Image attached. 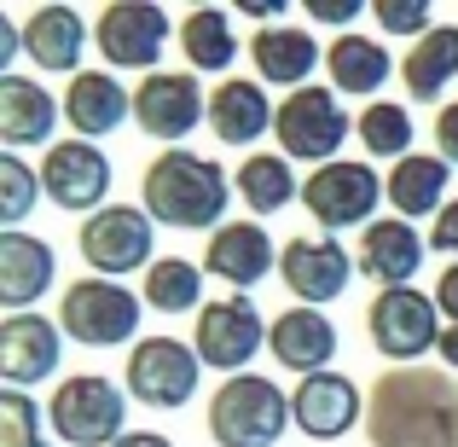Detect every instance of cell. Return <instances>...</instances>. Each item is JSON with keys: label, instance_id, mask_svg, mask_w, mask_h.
<instances>
[{"label": "cell", "instance_id": "obj_1", "mask_svg": "<svg viewBox=\"0 0 458 447\" xmlns=\"http://www.w3.org/2000/svg\"><path fill=\"white\" fill-rule=\"evenodd\" d=\"M140 198H146V215L157 227H174V233H221L226 203H233V175L215 157L174 146L146 168Z\"/></svg>", "mask_w": 458, "mask_h": 447}, {"label": "cell", "instance_id": "obj_2", "mask_svg": "<svg viewBox=\"0 0 458 447\" xmlns=\"http://www.w3.org/2000/svg\"><path fill=\"white\" fill-rule=\"evenodd\" d=\"M377 447H458V390L436 372H389L371 390Z\"/></svg>", "mask_w": 458, "mask_h": 447}, {"label": "cell", "instance_id": "obj_3", "mask_svg": "<svg viewBox=\"0 0 458 447\" xmlns=\"http://www.w3.org/2000/svg\"><path fill=\"white\" fill-rule=\"evenodd\" d=\"M296 425L291 395L261 372H238L209 395V436L215 447H273Z\"/></svg>", "mask_w": 458, "mask_h": 447}, {"label": "cell", "instance_id": "obj_4", "mask_svg": "<svg viewBox=\"0 0 458 447\" xmlns=\"http://www.w3.org/2000/svg\"><path fill=\"white\" fill-rule=\"evenodd\" d=\"M47 418H53L58 442H70V447H116L128 436V395H123V383L99 378V372H81V378H64L53 390Z\"/></svg>", "mask_w": 458, "mask_h": 447}, {"label": "cell", "instance_id": "obj_5", "mask_svg": "<svg viewBox=\"0 0 458 447\" xmlns=\"http://www.w3.org/2000/svg\"><path fill=\"white\" fill-rule=\"evenodd\" d=\"M76 250L99 279L116 273H151V250H157V221L146 215V203H105L99 215L76 227Z\"/></svg>", "mask_w": 458, "mask_h": 447}, {"label": "cell", "instance_id": "obj_6", "mask_svg": "<svg viewBox=\"0 0 458 447\" xmlns=\"http://www.w3.org/2000/svg\"><path fill=\"white\" fill-rule=\"evenodd\" d=\"M58 325H64V337H76L88 348H123L140 331V297L123 279L88 273V279H76L64 291V302H58Z\"/></svg>", "mask_w": 458, "mask_h": 447}, {"label": "cell", "instance_id": "obj_7", "mask_svg": "<svg viewBox=\"0 0 458 447\" xmlns=\"http://www.w3.org/2000/svg\"><path fill=\"white\" fill-rule=\"evenodd\" d=\"M273 134H279V151L291 157V163H319L325 168V163H336V151L354 134V123H348L336 88H296V93L279 99Z\"/></svg>", "mask_w": 458, "mask_h": 447}, {"label": "cell", "instance_id": "obj_8", "mask_svg": "<svg viewBox=\"0 0 458 447\" xmlns=\"http://www.w3.org/2000/svg\"><path fill=\"white\" fill-rule=\"evenodd\" d=\"M377 198H389V180L371 163H348V157L313 168L302 180V203H308L313 227H325L331 238H336V227H360V233H366V221H377V215H371Z\"/></svg>", "mask_w": 458, "mask_h": 447}, {"label": "cell", "instance_id": "obj_9", "mask_svg": "<svg viewBox=\"0 0 458 447\" xmlns=\"http://www.w3.org/2000/svg\"><path fill=\"white\" fill-rule=\"evenodd\" d=\"M441 331H447V320H441L436 297H424L418 285H401V291H377L366 308V337L371 348H377L383 360H418L429 355V348H441Z\"/></svg>", "mask_w": 458, "mask_h": 447}, {"label": "cell", "instance_id": "obj_10", "mask_svg": "<svg viewBox=\"0 0 458 447\" xmlns=\"http://www.w3.org/2000/svg\"><path fill=\"white\" fill-rule=\"evenodd\" d=\"M198 378H203V360L180 337H140L128 348V395L140 407L174 413V407H186L198 395Z\"/></svg>", "mask_w": 458, "mask_h": 447}, {"label": "cell", "instance_id": "obj_11", "mask_svg": "<svg viewBox=\"0 0 458 447\" xmlns=\"http://www.w3.org/2000/svg\"><path fill=\"white\" fill-rule=\"evenodd\" d=\"M168 35H174V23L151 0H111L99 12V23H93V47L105 53V64L111 70H146V76H157V58H163Z\"/></svg>", "mask_w": 458, "mask_h": 447}, {"label": "cell", "instance_id": "obj_12", "mask_svg": "<svg viewBox=\"0 0 458 447\" xmlns=\"http://www.w3.org/2000/svg\"><path fill=\"white\" fill-rule=\"evenodd\" d=\"M273 337V325L261 320V308L250 297H221V302H203L198 314V360L215 372H226V378H238V372L256 360V348Z\"/></svg>", "mask_w": 458, "mask_h": 447}, {"label": "cell", "instance_id": "obj_13", "mask_svg": "<svg viewBox=\"0 0 458 447\" xmlns=\"http://www.w3.org/2000/svg\"><path fill=\"white\" fill-rule=\"evenodd\" d=\"M134 123L140 134L163 140L174 151L198 123H209V93H203V82L191 70H157L134 88Z\"/></svg>", "mask_w": 458, "mask_h": 447}, {"label": "cell", "instance_id": "obj_14", "mask_svg": "<svg viewBox=\"0 0 458 447\" xmlns=\"http://www.w3.org/2000/svg\"><path fill=\"white\" fill-rule=\"evenodd\" d=\"M41 192L58 210L99 215L105 198H111V157L93 140H53V151L41 163Z\"/></svg>", "mask_w": 458, "mask_h": 447}, {"label": "cell", "instance_id": "obj_15", "mask_svg": "<svg viewBox=\"0 0 458 447\" xmlns=\"http://www.w3.org/2000/svg\"><path fill=\"white\" fill-rule=\"evenodd\" d=\"M354 268H360V262L348 256L331 233L291 238V245L279 250V279L291 285V297L302 302V308H325V302H336L348 291V279H354Z\"/></svg>", "mask_w": 458, "mask_h": 447}, {"label": "cell", "instance_id": "obj_16", "mask_svg": "<svg viewBox=\"0 0 458 447\" xmlns=\"http://www.w3.org/2000/svg\"><path fill=\"white\" fill-rule=\"evenodd\" d=\"M58 355H64V325L41 320V314H12L0 325V378H6V390H30V383L53 378Z\"/></svg>", "mask_w": 458, "mask_h": 447}, {"label": "cell", "instance_id": "obj_17", "mask_svg": "<svg viewBox=\"0 0 458 447\" xmlns=\"http://www.w3.org/2000/svg\"><path fill=\"white\" fill-rule=\"evenodd\" d=\"M273 268H279V250H273L267 227H256V221H226L203 245V273L226 279L238 297H250V285H261Z\"/></svg>", "mask_w": 458, "mask_h": 447}, {"label": "cell", "instance_id": "obj_18", "mask_svg": "<svg viewBox=\"0 0 458 447\" xmlns=\"http://www.w3.org/2000/svg\"><path fill=\"white\" fill-rule=\"evenodd\" d=\"M23 53H30L35 70L47 76H81V53H88V23H81L76 6L53 0V6H35L23 18Z\"/></svg>", "mask_w": 458, "mask_h": 447}, {"label": "cell", "instance_id": "obj_19", "mask_svg": "<svg viewBox=\"0 0 458 447\" xmlns=\"http://www.w3.org/2000/svg\"><path fill=\"white\" fill-rule=\"evenodd\" d=\"M291 407H296V430H302V436L343 442L348 430L360 425V383L343 378V372H313V378L296 383Z\"/></svg>", "mask_w": 458, "mask_h": 447}, {"label": "cell", "instance_id": "obj_20", "mask_svg": "<svg viewBox=\"0 0 458 447\" xmlns=\"http://www.w3.org/2000/svg\"><path fill=\"white\" fill-rule=\"evenodd\" d=\"M424 238H418V227L412 221H371L366 233H360V250H354V262H360V273L366 279H377L383 291H401V285H412V273L424 268Z\"/></svg>", "mask_w": 458, "mask_h": 447}, {"label": "cell", "instance_id": "obj_21", "mask_svg": "<svg viewBox=\"0 0 458 447\" xmlns=\"http://www.w3.org/2000/svg\"><path fill=\"white\" fill-rule=\"evenodd\" d=\"M64 116H70V128H76V140H93V146H99V134H116V128L134 116V93H128L111 70H81L64 88Z\"/></svg>", "mask_w": 458, "mask_h": 447}, {"label": "cell", "instance_id": "obj_22", "mask_svg": "<svg viewBox=\"0 0 458 447\" xmlns=\"http://www.w3.org/2000/svg\"><path fill=\"white\" fill-rule=\"evenodd\" d=\"M273 123H279V111L261 82L226 76L221 88H209V128L221 146H256L261 134H273Z\"/></svg>", "mask_w": 458, "mask_h": 447}, {"label": "cell", "instance_id": "obj_23", "mask_svg": "<svg viewBox=\"0 0 458 447\" xmlns=\"http://www.w3.org/2000/svg\"><path fill=\"white\" fill-rule=\"evenodd\" d=\"M58 279V256L47 238L35 233H0V302L12 314H30L35 297H47V285Z\"/></svg>", "mask_w": 458, "mask_h": 447}, {"label": "cell", "instance_id": "obj_24", "mask_svg": "<svg viewBox=\"0 0 458 447\" xmlns=\"http://www.w3.org/2000/svg\"><path fill=\"white\" fill-rule=\"evenodd\" d=\"M267 348H273V360H279L284 372L313 378V372H325L331 355H336V325L325 320L319 308H302V302H296V308H284L279 320H273Z\"/></svg>", "mask_w": 458, "mask_h": 447}, {"label": "cell", "instance_id": "obj_25", "mask_svg": "<svg viewBox=\"0 0 458 447\" xmlns=\"http://www.w3.org/2000/svg\"><path fill=\"white\" fill-rule=\"evenodd\" d=\"M58 128V99L30 76H0V140L6 151H23V146H47V134ZM53 151V146H47Z\"/></svg>", "mask_w": 458, "mask_h": 447}, {"label": "cell", "instance_id": "obj_26", "mask_svg": "<svg viewBox=\"0 0 458 447\" xmlns=\"http://www.w3.org/2000/svg\"><path fill=\"white\" fill-rule=\"evenodd\" d=\"M250 58L261 70V88H308V76L319 70V41L296 23H273L250 41Z\"/></svg>", "mask_w": 458, "mask_h": 447}, {"label": "cell", "instance_id": "obj_27", "mask_svg": "<svg viewBox=\"0 0 458 447\" xmlns=\"http://www.w3.org/2000/svg\"><path fill=\"white\" fill-rule=\"evenodd\" d=\"M325 76H331L336 93H360V99H377V88L394 76V58L383 41H371V35H336L331 47H325Z\"/></svg>", "mask_w": 458, "mask_h": 447}, {"label": "cell", "instance_id": "obj_28", "mask_svg": "<svg viewBox=\"0 0 458 447\" xmlns=\"http://www.w3.org/2000/svg\"><path fill=\"white\" fill-rule=\"evenodd\" d=\"M447 180H453V163L447 157H429V151H412L401 157V163L389 168V203L401 210V221H412V215H441L447 210Z\"/></svg>", "mask_w": 458, "mask_h": 447}, {"label": "cell", "instance_id": "obj_29", "mask_svg": "<svg viewBox=\"0 0 458 447\" xmlns=\"http://www.w3.org/2000/svg\"><path fill=\"white\" fill-rule=\"evenodd\" d=\"M453 76H458V30L453 23H436L424 41L406 47L401 82H406V93H412L418 105H429V99H441V88H447Z\"/></svg>", "mask_w": 458, "mask_h": 447}, {"label": "cell", "instance_id": "obj_30", "mask_svg": "<svg viewBox=\"0 0 458 447\" xmlns=\"http://www.w3.org/2000/svg\"><path fill=\"white\" fill-rule=\"evenodd\" d=\"M233 186L256 215H279L291 198H302V180H296V168H291L284 151H250L244 163H238Z\"/></svg>", "mask_w": 458, "mask_h": 447}, {"label": "cell", "instance_id": "obj_31", "mask_svg": "<svg viewBox=\"0 0 458 447\" xmlns=\"http://www.w3.org/2000/svg\"><path fill=\"white\" fill-rule=\"evenodd\" d=\"M238 35H233V18H226L221 6H198V12H186V23H180V53H186V64L191 70H233V58H238Z\"/></svg>", "mask_w": 458, "mask_h": 447}, {"label": "cell", "instance_id": "obj_32", "mask_svg": "<svg viewBox=\"0 0 458 447\" xmlns=\"http://www.w3.org/2000/svg\"><path fill=\"white\" fill-rule=\"evenodd\" d=\"M203 262H186V256H157L151 262V273H146V285H140V302L157 314H186V308H198L203 314Z\"/></svg>", "mask_w": 458, "mask_h": 447}, {"label": "cell", "instance_id": "obj_33", "mask_svg": "<svg viewBox=\"0 0 458 447\" xmlns=\"http://www.w3.org/2000/svg\"><path fill=\"white\" fill-rule=\"evenodd\" d=\"M354 134H360V146H366L371 157H412V111L406 105H394V99H371L366 111H360V123H354Z\"/></svg>", "mask_w": 458, "mask_h": 447}, {"label": "cell", "instance_id": "obj_34", "mask_svg": "<svg viewBox=\"0 0 458 447\" xmlns=\"http://www.w3.org/2000/svg\"><path fill=\"white\" fill-rule=\"evenodd\" d=\"M35 198H41V168H30L18 151L0 157V221H6V233H18L23 215L35 210Z\"/></svg>", "mask_w": 458, "mask_h": 447}, {"label": "cell", "instance_id": "obj_35", "mask_svg": "<svg viewBox=\"0 0 458 447\" xmlns=\"http://www.w3.org/2000/svg\"><path fill=\"white\" fill-rule=\"evenodd\" d=\"M0 447H47L41 407L23 390H0Z\"/></svg>", "mask_w": 458, "mask_h": 447}, {"label": "cell", "instance_id": "obj_36", "mask_svg": "<svg viewBox=\"0 0 458 447\" xmlns=\"http://www.w3.org/2000/svg\"><path fill=\"white\" fill-rule=\"evenodd\" d=\"M371 18H377L383 35H412V41H424V35L436 30L424 0H377V6H371Z\"/></svg>", "mask_w": 458, "mask_h": 447}, {"label": "cell", "instance_id": "obj_37", "mask_svg": "<svg viewBox=\"0 0 458 447\" xmlns=\"http://www.w3.org/2000/svg\"><path fill=\"white\" fill-rule=\"evenodd\" d=\"M360 0H308V18H319V23H354L360 18Z\"/></svg>", "mask_w": 458, "mask_h": 447}, {"label": "cell", "instance_id": "obj_38", "mask_svg": "<svg viewBox=\"0 0 458 447\" xmlns=\"http://www.w3.org/2000/svg\"><path fill=\"white\" fill-rule=\"evenodd\" d=\"M436 146H441L447 163H458V99L441 105V116H436Z\"/></svg>", "mask_w": 458, "mask_h": 447}, {"label": "cell", "instance_id": "obj_39", "mask_svg": "<svg viewBox=\"0 0 458 447\" xmlns=\"http://www.w3.org/2000/svg\"><path fill=\"white\" fill-rule=\"evenodd\" d=\"M429 245H436V250H447V256L458 262V198H453L447 210L436 215V233H429Z\"/></svg>", "mask_w": 458, "mask_h": 447}, {"label": "cell", "instance_id": "obj_40", "mask_svg": "<svg viewBox=\"0 0 458 447\" xmlns=\"http://www.w3.org/2000/svg\"><path fill=\"white\" fill-rule=\"evenodd\" d=\"M436 308H441V320H447V325H458V262L436 279Z\"/></svg>", "mask_w": 458, "mask_h": 447}, {"label": "cell", "instance_id": "obj_41", "mask_svg": "<svg viewBox=\"0 0 458 447\" xmlns=\"http://www.w3.org/2000/svg\"><path fill=\"white\" fill-rule=\"evenodd\" d=\"M116 447H174V442H168L163 430H128V436L116 442Z\"/></svg>", "mask_w": 458, "mask_h": 447}, {"label": "cell", "instance_id": "obj_42", "mask_svg": "<svg viewBox=\"0 0 458 447\" xmlns=\"http://www.w3.org/2000/svg\"><path fill=\"white\" fill-rule=\"evenodd\" d=\"M436 355H441V366L458 372V325H447V331H441V348H436Z\"/></svg>", "mask_w": 458, "mask_h": 447}]
</instances>
